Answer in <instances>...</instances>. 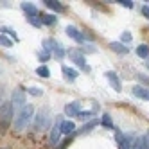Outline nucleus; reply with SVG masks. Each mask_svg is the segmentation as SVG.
Returning a JSON list of instances; mask_svg holds the SVG:
<instances>
[{
	"label": "nucleus",
	"mask_w": 149,
	"mask_h": 149,
	"mask_svg": "<svg viewBox=\"0 0 149 149\" xmlns=\"http://www.w3.org/2000/svg\"><path fill=\"white\" fill-rule=\"evenodd\" d=\"M34 119V106L33 104H25L20 111H16L13 124H15V130L16 131H24L25 127L31 124V120Z\"/></svg>",
	"instance_id": "nucleus-1"
},
{
	"label": "nucleus",
	"mask_w": 149,
	"mask_h": 149,
	"mask_svg": "<svg viewBox=\"0 0 149 149\" xmlns=\"http://www.w3.org/2000/svg\"><path fill=\"white\" fill-rule=\"evenodd\" d=\"M13 120V104L11 101H6V102H0V126L7 127Z\"/></svg>",
	"instance_id": "nucleus-2"
},
{
	"label": "nucleus",
	"mask_w": 149,
	"mask_h": 149,
	"mask_svg": "<svg viewBox=\"0 0 149 149\" xmlns=\"http://www.w3.org/2000/svg\"><path fill=\"white\" fill-rule=\"evenodd\" d=\"M115 140L119 144V149H133L136 136L135 135H127V133H120L115 130Z\"/></svg>",
	"instance_id": "nucleus-3"
},
{
	"label": "nucleus",
	"mask_w": 149,
	"mask_h": 149,
	"mask_svg": "<svg viewBox=\"0 0 149 149\" xmlns=\"http://www.w3.org/2000/svg\"><path fill=\"white\" fill-rule=\"evenodd\" d=\"M11 104H13V110H15V111H20V110H22L24 106L27 104L25 92H24L22 88L13 90V93H11Z\"/></svg>",
	"instance_id": "nucleus-4"
},
{
	"label": "nucleus",
	"mask_w": 149,
	"mask_h": 149,
	"mask_svg": "<svg viewBox=\"0 0 149 149\" xmlns=\"http://www.w3.org/2000/svg\"><path fill=\"white\" fill-rule=\"evenodd\" d=\"M68 56H70V59L74 61V65L79 67L83 72H90V65L86 63V58H84V54H81V52L76 50V49H72V50H68Z\"/></svg>",
	"instance_id": "nucleus-5"
},
{
	"label": "nucleus",
	"mask_w": 149,
	"mask_h": 149,
	"mask_svg": "<svg viewBox=\"0 0 149 149\" xmlns=\"http://www.w3.org/2000/svg\"><path fill=\"white\" fill-rule=\"evenodd\" d=\"M49 120H50V111L45 108V110H40L38 115L34 117V130L36 131H41L49 126Z\"/></svg>",
	"instance_id": "nucleus-6"
},
{
	"label": "nucleus",
	"mask_w": 149,
	"mask_h": 149,
	"mask_svg": "<svg viewBox=\"0 0 149 149\" xmlns=\"http://www.w3.org/2000/svg\"><path fill=\"white\" fill-rule=\"evenodd\" d=\"M67 34L74 40V41H76V43H81V45H84V40H86V38H90L86 33H81V31L77 29V27H74V25H67Z\"/></svg>",
	"instance_id": "nucleus-7"
},
{
	"label": "nucleus",
	"mask_w": 149,
	"mask_h": 149,
	"mask_svg": "<svg viewBox=\"0 0 149 149\" xmlns=\"http://www.w3.org/2000/svg\"><path fill=\"white\" fill-rule=\"evenodd\" d=\"M61 124H63V117H56V122H54V127L50 131V144L52 146H58L59 138H61Z\"/></svg>",
	"instance_id": "nucleus-8"
},
{
	"label": "nucleus",
	"mask_w": 149,
	"mask_h": 149,
	"mask_svg": "<svg viewBox=\"0 0 149 149\" xmlns=\"http://www.w3.org/2000/svg\"><path fill=\"white\" fill-rule=\"evenodd\" d=\"M104 77L110 81V86H111L115 92H122V83H120L119 76H117V72H113V70H108V72L104 74Z\"/></svg>",
	"instance_id": "nucleus-9"
},
{
	"label": "nucleus",
	"mask_w": 149,
	"mask_h": 149,
	"mask_svg": "<svg viewBox=\"0 0 149 149\" xmlns=\"http://www.w3.org/2000/svg\"><path fill=\"white\" fill-rule=\"evenodd\" d=\"M133 95L142 101H149V86H144V84H135L133 86Z\"/></svg>",
	"instance_id": "nucleus-10"
},
{
	"label": "nucleus",
	"mask_w": 149,
	"mask_h": 149,
	"mask_svg": "<svg viewBox=\"0 0 149 149\" xmlns=\"http://www.w3.org/2000/svg\"><path fill=\"white\" fill-rule=\"evenodd\" d=\"M79 111H81V104H79L77 101L68 102V104L65 106V115H68V117H77Z\"/></svg>",
	"instance_id": "nucleus-11"
},
{
	"label": "nucleus",
	"mask_w": 149,
	"mask_h": 149,
	"mask_svg": "<svg viewBox=\"0 0 149 149\" xmlns=\"http://www.w3.org/2000/svg\"><path fill=\"white\" fill-rule=\"evenodd\" d=\"M22 11L27 15V18H31V16H40L38 15V7L34 6V4H31V2H22Z\"/></svg>",
	"instance_id": "nucleus-12"
},
{
	"label": "nucleus",
	"mask_w": 149,
	"mask_h": 149,
	"mask_svg": "<svg viewBox=\"0 0 149 149\" xmlns=\"http://www.w3.org/2000/svg\"><path fill=\"white\" fill-rule=\"evenodd\" d=\"M61 72H63V76H65V79L70 81V83H74V81L77 79V76H79V72L76 68H72V67H63Z\"/></svg>",
	"instance_id": "nucleus-13"
},
{
	"label": "nucleus",
	"mask_w": 149,
	"mask_h": 149,
	"mask_svg": "<svg viewBox=\"0 0 149 149\" xmlns=\"http://www.w3.org/2000/svg\"><path fill=\"white\" fill-rule=\"evenodd\" d=\"M40 22H41V25H56L58 24V16L50 15V13H43L40 16Z\"/></svg>",
	"instance_id": "nucleus-14"
},
{
	"label": "nucleus",
	"mask_w": 149,
	"mask_h": 149,
	"mask_svg": "<svg viewBox=\"0 0 149 149\" xmlns=\"http://www.w3.org/2000/svg\"><path fill=\"white\" fill-rule=\"evenodd\" d=\"M45 7L52 9V11H56V13H63L65 11V6H63L61 2H58V0H45Z\"/></svg>",
	"instance_id": "nucleus-15"
},
{
	"label": "nucleus",
	"mask_w": 149,
	"mask_h": 149,
	"mask_svg": "<svg viewBox=\"0 0 149 149\" xmlns=\"http://www.w3.org/2000/svg\"><path fill=\"white\" fill-rule=\"evenodd\" d=\"M110 47H111V50L119 52V54H130V47H126L124 43H120V41H111Z\"/></svg>",
	"instance_id": "nucleus-16"
},
{
	"label": "nucleus",
	"mask_w": 149,
	"mask_h": 149,
	"mask_svg": "<svg viewBox=\"0 0 149 149\" xmlns=\"http://www.w3.org/2000/svg\"><path fill=\"white\" fill-rule=\"evenodd\" d=\"M74 131H76V124H74L72 120H63V124H61V135H72Z\"/></svg>",
	"instance_id": "nucleus-17"
},
{
	"label": "nucleus",
	"mask_w": 149,
	"mask_h": 149,
	"mask_svg": "<svg viewBox=\"0 0 149 149\" xmlns=\"http://www.w3.org/2000/svg\"><path fill=\"white\" fill-rule=\"evenodd\" d=\"M97 124H101V119H92V120H90L88 124H84V126L81 127V130H79L77 133H79V135H84V133H88V131H92V130H93V127L97 126Z\"/></svg>",
	"instance_id": "nucleus-18"
},
{
	"label": "nucleus",
	"mask_w": 149,
	"mask_h": 149,
	"mask_svg": "<svg viewBox=\"0 0 149 149\" xmlns=\"http://www.w3.org/2000/svg\"><path fill=\"white\" fill-rule=\"evenodd\" d=\"M0 34H6L9 40H15V41H18L20 38H18V34H16V31L15 29H11V27H0Z\"/></svg>",
	"instance_id": "nucleus-19"
},
{
	"label": "nucleus",
	"mask_w": 149,
	"mask_h": 149,
	"mask_svg": "<svg viewBox=\"0 0 149 149\" xmlns=\"http://www.w3.org/2000/svg\"><path fill=\"white\" fill-rule=\"evenodd\" d=\"M135 52H136V56H138V58L146 59V58H149V45H147V43H142V45H138Z\"/></svg>",
	"instance_id": "nucleus-20"
},
{
	"label": "nucleus",
	"mask_w": 149,
	"mask_h": 149,
	"mask_svg": "<svg viewBox=\"0 0 149 149\" xmlns=\"http://www.w3.org/2000/svg\"><path fill=\"white\" fill-rule=\"evenodd\" d=\"M147 140H149L147 135H144V136H136L133 149H147Z\"/></svg>",
	"instance_id": "nucleus-21"
},
{
	"label": "nucleus",
	"mask_w": 149,
	"mask_h": 149,
	"mask_svg": "<svg viewBox=\"0 0 149 149\" xmlns=\"http://www.w3.org/2000/svg\"><path fill=\"white\" fill-rule=\"evenodd\" d=\"M56 47H58V41H56L54 38L43 40V50H47V52H50V54H52V50H54Z\"/></svg>",
	"instance_id": "nucleus-22"
},
{
	"label": "nucleus",
	"mask_w": 149,
	"mask_h": 149,
	"mask_svg": "<svg viewBox=\"0 0 149 149\" xmlns=\"http://www.w3.org/2000/svg\"><path fill=\"white\" fill-rule=\"evenodd\" d=\"M101 124H102L104 127H108V130H115V124L111 122V117H110L108 113H102V117H101Z\"/></svg>",
	"instance_id": "nucleus-23"
},
{
	"label": "nucleus",
	"mask_w": 149,
	"mask_h": 149,
	"mask_svg": "<svg viewBox=\"0 0 149 149\" xmlns=\"http://www.w3.org/2000/svg\"><path fill=\"white\" fill-rule=\"evenodd\" d=\"M65 54H67V52H65V49H63V45H59V43H58V47H56L54 50H52V56H54L58 61H61L63 58H65Z\"/></svg>",
	"instance_id": "nucleus-24"
},
{
	"label": "nucleus",
	"mask_w": 149,
	"mask_h": 149,
	"mask_svg": "<svg viewBox=\"0 0 149 149\" xmlns=\"http://www.w3.org/2000/svg\"><path fill=\"white\" fill-rule=\"evenodd\" d=\"M36 74H38L40 77H43V79L50 77V70H49V67H47V65H40V67L36 68Z\"/></svg>",
	"instance_id": "nucleus-25"
},
{
	"label": "nucleus",
	"mask_w": 149,
	"mask_h": 149,
	"mask_svg": "<svg viewBox=\"0 0 149 149\" xmlns=\"http://www.w3.org/2000/svg\"><path fill=\"white\" fill-rule=\"evenodd\" d=\"M77 119H81V120H84V122H86V120H92L93 119V111H79V115H77Z\"/></svg>",
	"instance_id": "nucleus-26"
},
{
	"label": "nucleus",
	"mask_w": 149,
	"mask_h": 149,
	"mask_svg": "<svg viewBox=\"0 0 149 149\" xmlns=\"http://www.w3.org/2000/svg\"><path fill=\"white\" fill-rule=\"evenodd\" d=\"M0 45L6 47V49H11V47H13V41L9 40L6 34H0Z\"/></svg>",
	"instance_id": "nucleus-27"
},
{
	"label": "nucleus",
	"mask_w": 149,
	"mask_h": 149,
	"mask_svg": "<svg viewBox=\"0 0 149 149\" xmlns=\"http://www.w3.org/2000/svg\"><path fill=\"white\" fill-rule=\"evenodd\" d=\"M50 56H52V54H50V52H47V50H40V52H38V59L41 61V65H43L45 61H49Z\"/></svg>",
	"instance_id": "nucleus-28"
},
{
	"label": "nucleus",
	"mask_w": 149,
	"mask_h": 149,
	"mask_svg": "<svg viewBox=\"0 0 149 149\" xmlns=\"http://www.w3.org/2000/svg\"><path fill=\"white\" fill-rule=\"evenodd\" d=\"M133 41V34L131 33H122L120 34V43H131Z\"/></svg>",
	"instance_id": "nucleus-29"
},
{
	"label": "nucleus",
	"mask_w": 149,
	"mask_h": 149,
	"mask_svg": "<svg viewBox=\"0 0 149 149\" xmlns=\"http://www.w3.org/2000/svg\"><path fill=\"white\" fill-rule=\"evenodd\" d=\"M27 92H29V95H34V97H40V95H43V90L38 88V86H31Z\"/></svg>",
	"instance_id": "nucleus-30"
},
{
	"label": "nucleus",
	"mask_w": 149,
	"mask_h": 149,
	"mask_svg": "<svg viewBox=\"0 0 149 149\" xmlns=\"http://www.w3.org/2000/svg\"><path fill=\"white\" fill-rule=\"evenodd\" d=\"M79 52H81V54H83V52H86V54H93V52H97V49H95L93 45H83Z\"/></svg>",
	"instance_id": "nucleus-31"
},
{
	"label": "nucleus",
	"mask_w": 149,
	"mask_h": 149,
	"mask_svg": "<svg viewBox=\"0 0 149 149\" xmlns=\"http://www.w3.org/2000/svg\"><path fill=\"white\" fill-rule=\"evenodd\" d=\"M27 22L33 25V27H41V22H40V16H31L27 18Z\"/></svg>",
	"instance_id": "nucleus-32"
},
{
	"label": "nucleus",
	"mask_w": 149,
	"mask_h": 149,
	"mask_svg": "<svg viewBox=\"0 0 149 149\" xmlns=\"http://www.w3.org/2000/svg\"><path fill=\"white\" fill-rule=\"evenodd\" d=\"M117 4H120V6L126 7V9H133V7H135V2H131V0H119Z\"/></svg>",
	"instance_id": "nucleus-33"
},
{
	"label": "nucleus",
	"mask_w": 149,
	"mask_h": 149,
	"mask_svg": "<svg viewBox=\"0 0 149 149\" xmlns=\"http://www.w3.org/2000/svg\"><path fill=\"white\" fill-rule=\"evenodd\" d=\"M142 15L149 20V6H142Z\"/></svg>",
	"instance_id": "nucleus-34"
},
{
	"label": "nucleus",
	"mask_w": 149,
	"mask_h": 149,
	"mask_svg": "<svg viewBox=\"0 0 149 149\" xmlns=\"http://www.w3.org/2000/svg\"><path fill=\"white\" fill-rule=\"evenodd\" d=\"M147 149H149V140H147Z\"/></svg>",
	"instance_id": "nucleus-35"
},
{
	"label": "nucleus",
	"mask_w": 149,
	"mask_h": 149,
	"mask_svg": "<svg viewBox=\"0 0 149 149\" xmlns=\"http://www.w3.org/2000/svg\"><path fill=\"white\" fill-rule=\"evenodd\" d=\"M0 95H2V92H0Z\"/></svg>",
	"instance_id": "nucleus-36"
},
{
	"label": "nucleus",
	"mask_w": 149,
	"mask_h": 149,
	"mask_svg": "<svg viewBox=\"0 0 149 149\" xmlns=\"http://www.w3.org/2000/svg\"><path fill=\"white\" fill-rule=\"evenodd\" d=\"M147 67H149V63H147Z\"/></svg>",
	"instance_id": "nucleus-37"
}]
</instances>
